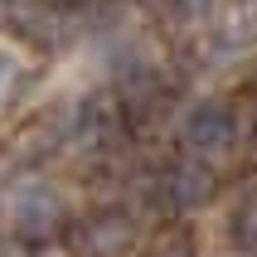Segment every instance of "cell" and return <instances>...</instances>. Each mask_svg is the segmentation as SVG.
Returning a JSON list of instances; mask_svg holds the SVG:
<instances>
[{
  "mask_svg": "<svg viewBox=\"0 0 257 257\" xmlns=\"http://www.w3.org/2000/svg\"><path fill=\"white\" fill-rule=\"evenodd\" d=\"M185 146H189V156L209 160V165L228 160L238 151V112H233L228 102H204V107H194L185 116Z\"/></svg>",
  "mask_w": 257,
  "mask_h": 257,
  "instance_id": "cell-1",
  "label": "cell"
},
{
  "mask_svg": "<svg viewBox=\"0 0 257 257\" xmlns=\"http://www.w3.org/2000/svg\"><path fill=\"white\" fill-rule=\"evenodd\" d=\"M136 223H131L126 214H116V209H107V214H87L78 218L68 228V247L78 257H131L136 252Z\"/></svg>",
  "mask_w": 257,
  "mask_h": 257,
  "instance_id": "cell-2",
  "label": "cell"
},
{
  "mask_svg": "<svg viewBox=\"0 0 257 257\" xmlns=\"http://www.w3.org/2000/svg\"><path fill=\"white\" fill-rule=\"evenodd\" d=\"M10 218L25 243H49L63 228V199L49 185H20L10 199Z\"/></svg>",
  "mask_w": 257,
  "mask_h": 257,
  "instance_id": "cell-3",
  "label": "cell"
},
{
  "mask_svg": "<svg viewBox=\"0 0 257 257\" xmlns=\"http://www.w3.org/2000/svg\"><path fill=\"white\" fill-rule=\"evenodd\" d=\"M160 199L170 204L175 214L204 209V204L214 199V175H209V165H199V160H175L170 170L160 175Z\"/></svg>",
  "mask_w": 257,
  "mask_h": 257,
  "instance_id": "cell-4",
  "label": "cell"
},
{
  "mask_svg": "<svg viewBox=\"0 0 257 257\" xmlns=\"http://www.w3.org/2000/svg\"><path fill=\"white\" fill-rule=\"evenodd\" d=\"M5 15H10V25L25 34V39H34V44H49L58 34V20H54V10L44 5V0H5Z\"/></svg>",
  "mask_w": 257,
  "mask_h": 257,
  "instance_id": "cell-5",
  "label": "cell"
},
{
  "mask_svg": "<svg viewBox=\"0 0 257 257\" xmlns=\"http://www.w3.org/2000/svg\"><path fill=\"white\" fill-rule=\"evenodd\" d=\"M233 238H238V247L257 252V194H247V199L238 204V214H233Z\"/></svg>",
  "mask_w": 257,
  "mask_h": 257,
  "instance_id": "cell-6",
  "label": "cell"
},
{
  "mask_svg": "<svg viewBox=\"0 0 257 257\" xmlns=\"http://www.w3.org/2000/svg\"><path fill=\"white\" fill-rule=\"evenodd\" d=\"M15 83H20V58L0 44V102H5V92H10Z\"/></svg>",
  "mask_w": 257,
  "mask_h": 257,
  "instance_id": "cell-7",
  "label": "cell"
},
{
  "mask_svg": "<svg viewBox=\"0 0 257 257\" xmlns=\"http://www.w3.org/2000/svg\"><path fill=\"white\" fill-rule=\"evenodd\" d=\"M175 15H185V20H209V15H214V0H175Z\"/></svg>",
  "mask_w": 257,
  "mask_h": 257,
  "instance_id": "cell-8",
  "label": "cell"
},
{
  "mask_svg": "<svg viewBox=\"0 0 257 257\" xmlns=\"http://www.w3.org/2000/svg\"><path fill=\"white\" fill-rule=\"evenodd\" d=\"M151 257H185V252H175V247H165V252H151Z\"/></svg>",
  "mask_w": 257,
  "mask_h": 257,
  "instance_id": "cell-9",
  "label": "cell"
}]
</instances>
